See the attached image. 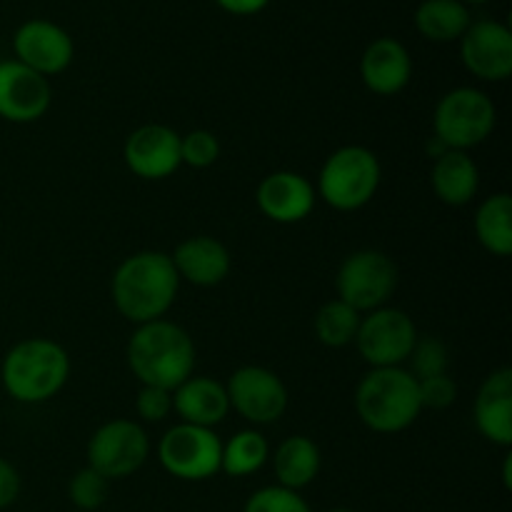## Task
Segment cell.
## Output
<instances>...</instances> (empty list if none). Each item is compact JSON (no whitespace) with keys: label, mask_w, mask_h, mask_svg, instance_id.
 I'll use <instances>...</instances> for the list:
<instances>
[{"label":"cell","mask_w":512,"mask_h":512,"mask_svg":"<svg viewBox=\"0 0 512 512\" xmlns=\"http://www.w3.org/2000/svg\"><path fill=\"white\" fill-rule=\"evenodd\" d=\"M178 290L180 278L173 260L160 250H140L128 255L110 280L115 310L135 325L165 318L178 298Z\"/></svg>","instance_id":"6da1fadb"},{"label":"cell","mask_w":512,"mask_h":512,"mask_svg":"<svg viewBox=\"0 0 512 512\" xmlns=\"http://www.w3.org/2000/svg\"><path fill=\"white\" fill-rule=\"evenodd\" d=\"M125 358L140 385L175 390L193 375L195 343L188 330L160 318L135 328Z\"/></svg>","instance_id":"7a4b0ae2"},{"label":"cell","mask_w":512,"mask_h":512,"mask_svg":"<svg viewBox=\"0 0 512 512\" xmlns=\"http://www.w3.org/2000/svg\"><path fill=\"white\" fill-rule=\"evenodd\" d=\"M70 378L68 350L50 338H25L5 353L0 365L3 390L23 405L53 400Z\"/></svg>","instance_id":"3957f363"},{"label":"cell","mask_w":512,"mask_h":512,"mask_svg":"<svg viewBox=\"0 0 512 512\" xmlns=\"http://www.w3.org/2000/svg\"><path fill=\"white\" fill-rule=\"evenodd\" d=\"M355 413L380 435L408 430L423 413L418 380L408 368H370L355 388Z\"/></svg>","instance_id":"277c9868"},{"label":"cell","mask_w":512,"mask_h":512,"mask_svg":"<svg viewBox=\"0 0 512 512\" xmlns=\"http://www.w3.org/2000/svg\"><path fill=\"white\" fill-rule=\"evenodd\" d=\"M383 180L378 155L365 145H343L325 158L315 195L338 213H355L375 198Z\"/></svg>","instance_id":"5b68a950"},{"label":"cell","mask_w":512,"mask_h":512,"mask_svg":"<svg viewBox=\"0 0 512 512\" xmlns=\"http://www.w3.org/2000/svg\"><path fill=\"white\" fill-rule=\"evenodd\" d=\"M498 108L493 98L478 88H453L438 100L433 110V138L448 150L478 148L493 135Z\"/></svg>","instance_id":"8992f818"},{"label":"cell","mask_w":512,"mask_h":512,"mask_svg":"<svg viewBox=\"0 0 512 512\" xmlns=\"http://www.w3.org/2000/svg\"><path fill=\"white\" fill-rule=\"evenodd\" d=\"M398 265L383 250H355L340 263L335 275L338 300L358 310L360 315L385 308L398 290Z\"/></svg>","instance_id":"52a82bcc"},{"label":"cell","mask_w":512,"mask_h":512,"mask_svg":"<svg viewBox=\"0 0 512 512\" xmlns=\"http://www.w3.org/2000/svg\"><path fill=\"white\" fill-rule=\"evenodd\" d=\"M223 440L213 428L178 423L158 443V460L163 470L185 483H203L220 473Z\"/></svg>","instance_id":"ba28073f"},{"label":"cell","mask_w":512,"mask_h":512,"mask_svg":"<svg viewBox=\"0 0 512 512\" xmlns=\"http://www.w3.org/2000/svg\"><path fill=\"white\" fill-rule=\"evenodd\" d=\"M418 338L413 318L405 310L385 305L363 315L355 348L370 368H403Z\"/></svg>","instance_id":"9c48e42d"},{"label":"cell","mask_w":512,"mask_h":512,"mask_svg":"<svg viewBox=\"0 0 512 512\" xmlns=\"http://www.w3.org/2000/svg\"><path fill=\"white\" fill-rule=\"evenodd\" d=\"M150 458V438L143 425L115 418L100 425L88 440V468L108 480H123L138 473Z\"/></svg>","instance_id":"30bf717a"},{"label":"cell","mask_w":512,"mask_h":512,"mask_svg":"<svg viewBox=\"0 0 512 512\" xmlns=\"http://www.w3.org/2000/svg\"><path fill=\"white\" fill-rule=\"evenodd\" d=\"M230 410L250 425H273L288 410V388L275 370L263 365H243L225 383Z\"/></svg>","instance_id":"8fae6325"},{"label":"cell","mask_w":512,"mask_h":512,"mask_svg":"<svg viewBox=\"0 0 512 512\" xmlns=\"http://www.w3.org/2000/svg\"><path fill=\"white\" fill-rule=\"evenodd\" d=\"M460 60L465 70L485 83H503L512 75V33L493 18L473 20L460 38Z\"/></svg>","instance_id":"7c38bea8"},{"label":"cell","mask_w":512,"mask_h":512,"mask_svg":"<svg viewBox=\"0 0 512 512\" xmlns=\"http://www.w3.org/2000/svg\"><path fill=\"white\" fill-rule=\"evenodd\" d=\"M15 60L35 73L53 78L65 73L75 58V43L65 28L45 18L25 20L13 35Z\"/></svg>","instance_id":"4fadbf2b"},{"label":"cell","mask_w":512,"mask_h":512,"mask_svg":"<svg viewBox=\"0 0 512 512\" xmlns=\"http://www.w3.org/2000/svg\"><path fill=\"white\" fill-rule=\"evenodd\" d=\"M53 105V85L15 58L0 60V118L28 125L43 118Z\"/></svg>","instance_id":"5bb4252c"},{"label":"cell","mask_w":512,"mask_h":512,"mask_svg":"<svg viewBox=\"0 0 512 512\" xmlns=\"http://www.w3.org/2000/svg\"><path fill=\"white\" fill-rule=\"evenodd\" d=\"M123 160L133 175L143 180H165L178 173L180 158V133L170 125L148 123L128 135L123 145Z\"/></svg>","instance_id":"9a60e30c"},{"label":"cell","mask_w":512,"mask_h":512,"mask_svg":"<svg viewBox=\"0 0 512 512\" xmlns=\"http://www.w3.org/2000/svg\"><path fill=\"white\" fill-rule=\"evenodd\" d=\"M255 203L260 213L273 223L293 225L303 223L313 213L318 195H315V185L305 175L293 173V170H275L260 180Z\"/></svg>","instance_id":"2e32d148"},{"label":"cell","mask_w":512,"mask_h":512,"mask_svg":"<svg viewBox=\"0 0 512 512\" xmlns=\"http://www.w3.org/2000/svg\"><path fill=\"white\" fill-rule=\"evenodd\" d=\"M180 283L198 285V288H215L223 283L233 268V255L223 240L213 235H193L178 243L170 255Z\"/></svg>","instance_id":"e0dca14e"},{"label":"cell","mask_w":512,"mask_h":512,"mask_svg":"<svg viewBox=\"0 0 512 512\" xmlns=\"http://www.w3.org/2000/svg\"><path fill=\"white\" fill-rule=\"evenodd\" d=\"M360 78L375 95H398L413 78V58L398 38H378L363 50Z\"/></svg>","instance_id":"ac0fdd59"},{"label":"cell","mask_w":512,"mask_h":512,"mask_svg":"<svg viewBox=\"0 0 512 512\" xmlns=\"http://www.w3.org/2000/svg\"><path fill=\"white\" fill-rule=\"evenodd\" d=\"M473 420L478 433L498 448L512 445V370L498 368L483 380L475 398Z\"/></svg>","instance_id":"d6986e66"},{"label":"cell","mask_w":512,"mask_h":512,"mask_svg":"<svg viewBox=\"0 0 512 512\" xmlns=\"http://www.w3.org/2000/svg\"><path fill=\"white\" fill-rule=\"evenodd\" d=\"M173 413L178 415L180 423L215 428L230 413L228 390L208 375H190L173 390Z\"/></svg>","instance_id":"ffe728a7"},{"label":"cell","mask_w":512,"mask_h":512,"mask_svg":"<svg viewBox=\"0 0 512 512\" xmlns=\"http://www.w3.org/2000/svg\"><path fill=\"white\" fill-rule=\"evenodd\" d=\"M430 185L440 203L450 205V208H463V205L473 203V198L478 195V163L465 150H445L440 158L433 160Z\"/></svg>","instance_id":"44dd1931"},{"label":"cell","mask_w":512,"mask_h":512,"mask_svg":"<svg viewBox=\"0 0 512 512\" xmlns=\"http://www.w3.org/2000/svg\"><path fill=\"white\" fill-rule=\"evenodd\" d=\"M320 465H323L320 448L305 435L285 438L273 453V473L278 478V485L295 490V493L308 488L318 478Z\"/></svg>","instance_id":"7402d4cb"},{"label":"cell","mask_w":512,"mask_h":512,"mask_svg":"<svg viewBox=\"0 0 512 512\" xmlns=\"http://www.w3.org/2000/svg\"><path fill=\"white\" fill-rule=\"evenodd\" d=\"M473 18L460 0H423L415 10V28L430 43H453L465 35Z\"/></svg>","instance_id":"603a6c76"},{"label":"cell","mask_w":512,"mask_h":512,"mask_svg":"<svg viewBox=\"0 0 512 512\" xmlns=\"http://www.w3.org/2000/svg\"><path fill=\"white\" fill-rule=\"evenodd\" d=\"M475 238L495 258H508L512 253V198L508 193H495L478 205L473 218Z\"/></svg>","instance_id":"cb8c5ba5"},{"label":"cell","mask_w":512,"mask_h":512,"mask_svg":"<svg viewBox=\"0 0 512 512\" xmlns=\"http://www.w3.org/2000/svg\"><path fill=\"white\" fill-rule=\"evenodd\" d=\"M270 460V445L263 433L255 428L240 430L228 443H223V458H220V473L230 478H248L263 470Z\"/></svg>","instance_id":"d4e9b609"},{"label":"cell","mask_w":512,"mask_h":512,"mask_svg":"<svg viewBox=\"0 0 512 512\" xmlns=\"http://www.w3.org/2000/svg\"><path fill=\"white\" fill-rule=\"evenodd\" d=\"M360 320H363V315L350 308V305H345L343 300H328L313 318L315 338L325 348H345V345L355 343Z\"/></svg>","instance_id":"484cf974"},{"label":"cell","mask_w":512,"mask_h":512,"mask_svg":"<svg viewBox=\"0 0 512 512\" xmlns=\"http://www.w3.org/2000/svg\"><path fill=\"white\" fill-rule=\"evenodd\" d=\"M108 495H110V480L103 478L98 470L88 468V465H85L83 470H78L68 483V498L78 510H85V512L100 510L105 503H108Z\"/></svg>","instance_id":"4316f807"},{"label":"cell","mask_w":512,"mask_h":512,"mask_svg":"<svg viewBox=\"0 0 512 512\" xmlns=\"http://www.w3.org/2000/svg\"><path fill=\"white\" fill-rule=\"evenodd\" d=\"M408 363L410 375H413L415 380H428L435 378V375H445L450 365L448 345L440 338H433V335H423V338H418V343H415Z\"/></svg>","instance_id":"83f0119b"},{"label":"cell","mask_w":512,"mask_h":512,"mask_svg":"<svg viewBox=\"0 0 512 512\" xmlns=\"http://www.w3.org/2000/svg\"><path fill=\"white\" fill-rule=\"evenodd\" d=\"M180 158H183V165L195 170H205L215 165L220 158L218 135L203 128L180 135Z\"/></svg>","instance_id":"f1b7e54d"},{"label":"cell","mask_w":512,"mask_h":512,"mask_svg":"<svg viewBox=\"0 0 512 512\" xmlns=\"http://www.w3.org/2000/svg\"><path fill=\"white\" fill-rule=\"evenodd\" d=\"M243 512H313L310 510L308 500L300 493L280 485H268L260 488L245 500Z\"/></svg>","instance_id":"f546056e"},{"label":"cell","mask_w":512,"mask_h":512,"mask_svg":"<svg viewBox=\"0 0 512 512\" xmlns=\"http://www.w3.org/2000/svg\"><path fill=\"white\" fill-rule=\"evenodd\" d=\"M135 410L145 423H163L173 413V390L153 388V385H140Z\"/></svg>","instance_id":"4dcf8cb0"},{"label":"cell","mask_w":512,"mask_h":512,"mask_svg":"<svg viewBox=\"0 0 512 512\" xmlns=\"http://www.w3.org/2000/svg\"><path fill=\"white\" fill-rule=\"evenodd\" d=\"M418 390L423 410H445L458 398V385H455V380L448 373L435 375V378L428 380H418Z\"/></svg>","instance_id":"1f68e13d"},{"label":"cell","mask_w":512,"mask_h":512,"mask_svg":"<svg viewBox=\"0 0 512 512\" xmlns=\"http://www.w3.org/2000/svg\"><path fill=\"white\" fill-rule=\"evenodd\" d=\"M20 473L10 460L0 458V510L10 508L20 495Z\"/></svg>","instance_id":"d6a6232c"},{"label":"cell","mask_w":512,"mask_h":512,"mask_svg":"<svg viewBox=\"0 0 512 512\" xmlns=\"http://www.w3.org/2000/svg\"><path fill=\"white\" fill-rule=\"evenodd\" d=\"M218 8H223L230 15H258L270 5V0H215Z\"/></svg>","instance_id":"836d02e7"},{"label":"cell","mask_w":512,"mask_h":512,"mask_svg":"<svg viewBox=\"0 0 512 512\" xmlns=\"http://www.w3.org/2000/svg\"><path fill=\"white\" fill-rule=\"evenodd\" d=\"M460 3H465V5H485V3H490V0H460Z\"/></svg>","instance_id":"e575fe53"},{"label":"cell","mask_w":512,"mask_h":512,"mask_svg":"<svg viewBox=\"0 0 512 512\" xmlns=\"http://www.w3.org/2000/svg\"><path fill=\"white\" fill-rule=\"evenodd\" d=\"M330 512H353V510H345V508H338V510H330Z\"/></svg>","instance_id":"d590c367"}]
</instances>
